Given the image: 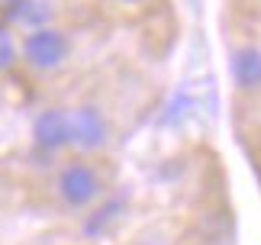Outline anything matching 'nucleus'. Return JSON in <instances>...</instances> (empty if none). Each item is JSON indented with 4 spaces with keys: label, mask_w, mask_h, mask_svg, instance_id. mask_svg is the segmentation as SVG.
<instances>
[{
    "label": "nucleus",
    "mask_w": 261,
    "mask_h": 245,
    "mask_svg": "<svg viewBox=\"0 0 261 245\" xmlns=\"http://www.w3.org/2000/svg\"><path fill=\"white\" fill-rule=\"evenodd\" d=\"M133 245H174L168 236H158V232H148V236H142V239H136Z\"/></svg>",
    "instance_id": "7"
},
{
    "label": "nucleus",
    "mask_w": 261,
    "mask_h": 245,
    "mask_svg": "<svg viewBox=\"0 0 261 245\" xmlns=\"http://www.w3.org/2000/svg\"><path fill=\"white\" fill-rule=\"evenodd\" d=\"M68 129H71V149L87 158L100 155L113 142V119H110L107 107H100L97 100L68 107Z\"/></svg>",
    "instance_id": "3"
},
{
    "label": "nucleus",
    "mask_w": 261,
    "mask_h": 245,
    "mask_svg": "<svg viewBox=\"0 0 261 245\" xmlns=\"http://www.w3.org/2000/svg\"><path fill=\"white\" fill-rule=\"evenodd\" d=\"M110 190L107 175L100 171V165L87 155H74L62 161L52 178H48V193H52L55 207L81 213V210H94L97 203H103Z\"/></svg>",
    "instance_id": "1"
},
{
    "label": "nucleus",
    "mask_w": 261,
    "mask_h": 245,
    "mask_svg": "<svg viewBox=\"0 0 261 245\" xmlns=\"http://www.w3.org/2000/svg\"><path fill=\"white\" fill-rule=\"evenodd\" d=\"M33 139H36V149L48 152H65L71 149V129H68V107H48L36 116L33 122Z\"/></svg>",
    "instance_id": "4"
},
{
    "label": "nucleus",
    "mask_w": 261,
    "mask_h": 245,
    "mask_svg": "<svg viewBox=\"0 0 261 245\" xmlns=\"http://www.w3.org/2000/svg\"><path fill=\"white\" fill-rule=\"evenodd\" d=\"M16 65H19V42H16V36L10 33V26L0 23V75L13 71Z\"/></svg>",
    "instance_id": "6"
},
{
    "label": "nucleus",
    "mask_w": 261,
    "mask_h": 245,
    "mask_svg": "<svg viewBox=\"0 0 261 245\" xmlns=\"http://www.w3.org/2000/svg\"><path fill=\"white\" fill-rule=\"evenodd\" d=\"M71 58V36L58 26H36L19 39V65L29 75H55Z\"/></svg>",
    "instance_id": "2"
},
{
    "label": "nucleus",
    "mask_w": 261,
    "mask_h": 245,
    "mask_svg": "<svg viewBox=\"0 0 261 245\" xmlns=\"http://www.w3.org/2000/svg\"><path fill=\"white\" fill-rule=\"evenodd\" d=\"M232 84L239 94H261V48L258 45H239L229 61Z\"/></svg>",
    "instance_id": "5"
},
{
    "label": "nucleus",
    "mask_w": 261,
    "mask_h": 245,
    "mask_svg": "<svg viewBox=\"0 0 261 245\" xmlns=\"http://www.w3.org/2000/svg\"><path fill=\"white\" fill-rule=\"evenodd\" d=\"M116 4H119V7H145L148 0H116Z\"/></svg>",
    "instance_id": "8"
}]
</instances>
